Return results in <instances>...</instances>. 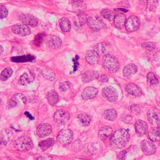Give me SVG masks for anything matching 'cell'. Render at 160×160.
Here are the masks:
<instances>
[{
  "instance_id": "38",
  "label": "cell",
  "mask_w": 160,
  "mask_h": 160,
  "mask_svg": "<svg viewBox=\"0 0 160 160\" xmlns=\"http://www.w3.org/2000/svg\"><path fill=\"white\" fill-rule=\"evenodd\" d=\"M35 58V57L31 55H26L22 56H18L16 58H12V61L14 62H24V61H32Z\"/></svg>"
},
{
  "instance_id": "8",
  "label": "cell",
  "mask_w": 160,
  "mask_h": 160,
  "mask_svg": "<svg viewBox=\"0 0 160 160\" xmlns=\"http://www.w3.org/2000/svg\"><path fill=\"white\" fill-rule=\"evenodd\" d=\"M70 117L69 113L64 109H58L54 114V121L59 125L65 124Z\"/></svg>"
},
{
  "instance_id": "46",
  "label": "cell",
  "mask_w": 160,
  "mask_h": 160,
  "mask_svg": "<svg viewBox=\"0 0 160 160\" xmlns=\"http://www.w3.org/2000/svg\"><path fill=\"white\" fill-rule=\"evenodd\" d=\"M126 153L127 151L126 150H123L121 151L118 155V159H124L126 158Z\"/></svg>"
},
{
  "instance_id": "17",
  "label": "cell",
  "mask_w": 160,
  "mask_h": 160,
  "mask_svg": "<svg viewBox=\"0 0 160 160\" xmlns=\"http://www.w3.org/2000/svg\"><path fill=\"white\" fill-rule=\"evenodd\" d=\"M98 91L96 88L94 87H87L86 88L82 94L81 96L84 100H88L89 99L94 98L98 94Z\"/></svg>"
},
{
  "instance_id": "37",
  "label": "cell",
  "mask_w": 160,
  "mask_h": 160,
  "mask_svg": "<svg viewBox=\"0 0 160 160\" xmlns=\"http://www.w3.org/2000/svg\"><path fill=\"white\" fill-rule=\"evenodd\" d=\"M45 37H46L45 33H43V32L38 33V34L36 35V36L34 38V40H33L34 44L36 46H40L44 41Z\"/></svg>"
},
{
  "instance_id": "23",
  "label": "cell",
  "mask_w": 160,
  "mask_h": 160,
  "mask_svg": "<svg viewBox=\"0 0 160 160\" xmlns=\"http://www.w3.org/2000/svg\"><path fill=\"white\" fill-rule=\"evenodd\" d=\"M126 21V16L123 13H118L115 15L114 18V24L115 26L118 28H122L125 26V23Z\"/></svg>"
},
{
  "instance_id": "44",
  "label": "cell",
  "mask_w": 160,
  "mask_h": 160,
  "mask_svg": "<svg viewBox=\"0 0 160 160\" xmlns=\"http://www.w3.org/2000/svg\"><path fill=\"white\" fill-rule=\"evenodd\" d=\"M0 12H1V18H4L7 16L8 14V11L7 9V8L4 6L1 5L0 6Z\"/></svg>"
},
{
  "instance_id": "14",
  "label": "cell",
  "mask_w": 160,
  "mask_h": 160,
  "mask_svg": "<svg viewBox=\"0 0 160 160\" xmlns=\"http://www.w3.org/2000/svg\"><path fill=\"white\" fill-rule=\"evenodd\" d=\"M20 20L21 22L26 25L31 27H35L37 26L38 21V19L32 14H24L20 16Z\"/></svg>"
},
{
  "instance_id": "2",
  "label": "cell",
  "mask_w": 160,
  "mask_h": 160,
  "mask_svg": "<svg viewBox=\"0 0 160 160\" xmlns=\"http://www.w3.org/2000/svg\"><path fill=\"white\" fill-rule=\"evenodd\" d=\"M102 65L109 72L114 73L119 68V63L118 59L112 54H106L102 58Z\"/></svg>"
},
{
  "instance_id": "35",
  "label": "cell",
  "mask_w": 160,
  "mask_h": 160,
  "mask_svg": "<svg viewBox=\"0 0 160 160\" xmlns=\"http://www.w3.org/2000/svg\"><path fill=\"white\" fill-rule=\"evenodd\" d=\"M147 82L150 86H156L158 84L159 81L154 74L152 72H150L147 75Z\"/></svg>"
},
{
  "instance_id": "21",
  "label": "cell",
  "mask_w": 160,
  "mask_h": 160,
  "mask_svg": "<svg viewBox=\"0 0 160 160\" xmlns=\"http://www.w3.org/2000/svg\"><path fill=\"white\" fill-rule=\"evenodd\" d=\"M12 132L8 129H2L0 134V140L1 144L2 146H6V144L12 139Z\"/></svg>"
},
{
  "instance_id": "19",
  "label": "cell",
  "mask_w": 160,
  "mask_h": 160,
  "mask_svg": "<svg viewBox=\"0 0 160 160\" xmlns=\"http://www.w3.org/2000/svg\"><path fill=\"white\" fill-rule=\"evenodd\" d=\"M99 73L94 70H89L86 71L82 75V81L84 83L89 82L99 78Z\"/></svg>"
},
{
  "instance_id": "45",
  "label": "cell",
  "mask_w": 160,
  "mask_h": 160,
  "mask_svg": "<svg viewBox=\"0 0 160 160\" xmlns=\"http://www.w3.org/2000/svg\"><path fill=\"white\" fill-rule=\"evenodd\" d=\"M121 119L125 123H130L132 121V117L129 114H123L121 116Z\"/></svg>"
},
{
  "instance_id": "5",
  "label": "cell",
  "mask_w": 160,
  "mask_h": 160,
  "mask_svg": "<svg viewBox=\"0 0 160 160\" xmlns=\"http://www.w3.org/2000/svg\"><path fill=\"white\" fill-rule=\"evenodd\" d=\"M27 102L26 97L21 94V93H17L13 95V96L7 102L6 107L9 109L13 108L16 106H23Z\"/></svg>"
},
{
  "instance_id": "28",
  "label": "cell",
  "mask_w": 160,
  "mask_h": 160,
  "mask_svg": "<svg viewBox=\"0 0 160 160\" xmlns=\"http://www.w3.org/2000/svg\"><path fill=\"white\" fill-rule=\"evenodd\" d=\"M104 118L108 121H114L117 118L118 113L114 109H108L103 113Z\"/></svg>"
},
{
  "instance_id": "24",
  "label": "cell",
  "mask_w": 160,
  "mask_h": 160,
  "mask_svg": "<svg viewBox=\"0 0 160 160\" xmlns=\"http://www.w3.org/2000/svg\"><path fill=\"white\" fill-rule=\"evenodd\" d=\"M112 133V129L109 126H104L101 128L98 132L99 138L102 141L106 140Z\"/></svg>"
},
{
  "instance_id": "18",
  "label": "cell",
  "mask_w": 160,
  "mask_h": 160,
  "mask_svg": "<svg viewBox=\"0 0 160 160\" xmlns=\"http://www.w3.org/2000/svg\"><path fill=\"white\" fill-rule=\"evenodd\" d=\"M85 58L89 64H95L99 60V54L94 50H89L86 52Z\"/></svg>"
},
{
  "instance_id": "34",
  "label": "cell",
  "mask_w": 160,
  "mask_h": 160,
  "mask_svg": "<svg viewBox=\"0 0 160 160\" xmlns=\"http://www.w3.org/2000/svg\"><path fill=\"white\" fill-rule=\"evenodd\" d=\"M12 74V70L10 67L5 68L1 73L0 79L2 81H6L8 79H9Z\"/></svg>"
},
{
  "instance_id": "42",
  "label": "cell",
  "mask_w": 160,
  "mask_h": 160,
  "mask_svg": "<svg viewBox=\"0 0 160 160\" xmlns=\"http://www.w3.org/2000/svg\"><path fill=\"white\" fill-rule=\"evenodd\" d=\"M71 86V83L69 81H65L59 84V89L62 91H66Z\"/></svg>"
},
{
  "instance_id": "33",
  "label": "cell",
  "mask_w": 160,
  "mask_h": 160,
  "mask_svg": "<svg viewBox=\"0 0 160 160\" xmlns=\"http://www.w3.org/2000/svg\"><path fill=\"white\" fill-rule=\"evenodd\" d=\"M42 74L44 78L48 80L53 81L56 78L55 72L51 69L45 68L42 71Z\"/></svg>"
},
{
  "instance_id": "43",
  "label": "cell",
  "mask_w": 160,
  "mask_h": 160,
  "mask_svg": "<svg viewBox=\"0 0 160 160\" xmlns=\"http://www.w3.org/2000/svg\"><path fill=\"white\" fill-rule=\"evenodd\" d=\"M129 111L134 114H139L140 113L141 109L140 108L138 105L137 104H132L130 107H129Z\"/></svg>"
},
{
  "instance_id": "49",
  "label": "cell",
  "mask_w": 160,
  "mask_h": 160,
  "mask_svg": "<svg viewBox=\"0 0 160 160\" xmlns=\"http://www.w3.org/2000/svg\"><path fill=\"white\" fill-rule=\"evenodd\" d=\"M1 53L2 54V51H3V48H2V45L1 46Z\"/></svg>"
},
{
  "instance_id": "6",
  "label": "cell",
  "mask_w": 160,
  "mask_h": 160,
  "mask_svg": "<svg viewBox=\"0 0 160 160\" xmlns=\"http://www.w3.org/2000/svg\"><path fill=\"white\" fill-rule=\"evenodd\" d=\"M88 26L94 31H99L106 28L104 22L99 17H88L87 19Z\"/></svg>"
},
{
  "instance_id": "16",
  "label": "cell",
  "mask_w": 160,
  "mask_h": 160,
  "mask_svg": "<svg viewBox=\"0 0 160 160\" xmlns=\"http://www.w3.org/2000/svg\"><path fill=\"white\" fill-rule=\"evenodd\" d=\"M111 49V44L102 42L98 43L95 46L94 50L97 52L99 55H105Z\"/></svg>"
},
{
  "instance_id": "47",
  "label": "cell",
  "mask_w": 160,
  "mask_h": 160,
  "mask_svg": "<svg viewBox=\"0 0 160 160\" xmlns=\"http://www.w3.org/2000/svg\"><path fill=\"white\" fill-rule=\"evenodd\" d=\"M98 80L102 82H108V78L107 77V76L104 75V74H102L100 76H99V78H98Z\"/></svg>"
},
{
  "instance_id": "40",
  "label": "cell",
  "mask_w": 160,
  "mask_h": 160,
  "mask_svg": "<svg viewBox=\"0 0 160 160\" xmlns=\"http://www.w3.org/2000/svg\"><path fill=\"white\" fill-rule=\"evenodd\" d=\"M158 6V0H147V8L150 11L154 10Z\"/></svg>"
},
{
  "instance_id": "4",
  "label": "cell",
  "mask_w": 160,
  "mask_h": 160,
  "mask_svg": "<svg viewBox=\"0 0 160 160\" xmlns=\"http://www.w3.org/2000/svg\"><path fill=\"white\" fill-rule=\"evenodd\" d=\"M73 139V132L69 129H62L58 134L57 141L58 142L62 145H68L71 143Z\"/></svg>"
},
{
  "instance_id": "25",
  "label": "cell",
  "mask_w": 160,
  "mask_h": 160,
  "mask_svg": "<svg viewBox=\"0 0 160 160\" xmlns=\"http://www.w3.org/2000/svg\"><path fill=\"white\" fill-rule=\"evenodd\" d=\"M34 79V76L31 73L25 72L20 77L18 83L21 85H27L31 82H32Z\"/></svg>"
},
{
  "instance_id": "32",
  "label": "cell",
  "mask_w": 160,
  "mask_h": 160,
  "mask_svg": "<svg viewBox=\"0 0 160 160\" xmlns=\"http://www.w3.org/2000/svg\"><path fill=\"white\" fill-rule=\"evenodd\" d=\"M47 99L48 100L49 103L51 105H54L56 104L59 100V96L58 93L55 91H51L48 93L47 95Z\"/></svg>"
},
{
  "instance_id": "1",
  "label": "cell",
  "mask_w": 160,
  "mask_h": 160,
  "mask_svg": "<svg viewBox=\"0 0 160 160\" xmlns=\"http://www.w3.org/2000/svg\"><path fill=\"white\" fill-rule=\"evenodd\" d=\"M129 140V131L125 129H119L112 135L110 139V146L113 149L123 148Z\"/></svg>"
},
{
  "instance_id": "30",
  "label": "cell",
  "mask_w": 160,
  "mask_h": 160,
  "mask_svg": "<svg viewBox=\"0 0 160 160\" xmlns=\"http://www.w3.org/2000/svg\"><path fill=\"white\" fill-rule=\"evenodd\" d=\"M54 143V138H48L44 141H42L39 142V147L42 151H45L47 149L51 147Z\"/></svg>"
},
{
  "instance_id": "3",
  "label": "cell",
  "mask_w": 160,
  "mask_h": 160,
  "mask_svg": "<svg viewBox=\"0 0 160 160\" xmlns=\"http://www.w3.org/2000/svg\"><path fill=\"white\" fill-rule=\"evenodd\" d=\"M32 147V141L28 136L19 137L14 142V148L19 151H27L31 150Z\"/></svg>"
},
{
  "instance_id": "36",
  "label": "cell",
  "mask_w": 160,
  "mask_h": 160,
  "mask_svg": "<svg viewBox=\"0 0 160 160\" xmlns=\"http://www.w3.org/2000/svg\"><path fill=\"white\" fill-rule=\"evenodd\" d=\"M101 15L106 19L109 21L114 20L115 14L114 12L110 9H102L101 12Z\"/></svg>"
},
{
  "instance_id": "11",
  "label": "cell",
  "mask_w": 160,
  "mask_h": 160,
  "mask_svg": "<svg viewBox=\"0 0 160 160\" xmlns=\"http://www.w3.org/2000/svg\"><path fill=\"white\" fill-rule=\"evenodd\" d=\"M153 142L154 141L151 139H144L142 141L141 144V149L145 154L151 155L155 153L156 147Z\"/></svg>"
},
{
  "instance_id": "20",
  "label": "cell",
  "mask_w": 160,
  "mask_h": 160,
  "mask_svg": "<svg viewBox=\"0 0 160 160\" xmlns=\"http://www.w3.org/2000/svg\"><path fill=\"white\" fill-rule=\"evenodd\" d=\"M125 90L128 93L131 94L134 96H140L142 94V91L141 88L136 84L134 83H129L128 84Z\"/></svg>"
},
{
  "instance_id": "9",
  "label": "cell",
  "mask_w": 160,
  "mask_h": 160,
  "mask_svg": "<svg viewBox=\"0 0 160 160\" xmlns=\"http://www.w3.org/2000/svg\"><path fill=\"white\" fill-rule=\"evenodd\" d=\"M147 118L153 126L160 124V110L156 108H151L147 112Z\"/></svg>"
},
{
  "instance_id": "26",
  "label": "cell",
  "mask_w": 160,
  "mask_h": 160,
  "mask_svg": "<svg viewBox=\"0 0 160 160\" xmlns=\"http://www.w3.org/2000/svg\"><path fill=\"white\" fill-rule=\"evenodd\" d=\"M148 138L152 141H160V124L158 125L157 127L152 129L148 132Z\"/></svg>"
},
{
  "instance_id": "48",
  "label": "cell",
  "mask_w": 160,
  "mask_h": 160,
  "mask_svg": "<svg viewBox=\"0 0 160 160\" xmlns=\"http://www.w3.org/2000/svg\"><path fill=\"white\" fill-rule=\"evenodd\" d=\"M48 158H46V157H43V156H39L36 158V159H48Z\"/></svg>"
},
{
  "instance_id": "50",
  "label": "cell",
  "mask_w": 160,
  "mask_h": 160,
  "mask_svg": "<svg viewBox=\"0 0 160 160\" xmlns=\"http://www.w3.org/2000/svg\"><path fill=\"white\" fill-rule=\"evenodd\" d=\"M159 22H160V16H159Z\"/></svg>"
},
{
  "instance_id": "41",
  "label": "cell",
  "mask_w": 160,
  "mask_h": 160,
  "mask_svg": "<svg viewBox=\"0 0 160 160\" xmlns=\"http://www.w3.org/2000/svg\"><path fill=\"white\" fill-rule=\"evenodd\" d=\"M88 18L86 14H80L78 16V25L79 26H82L84 25L86 22H87V19Z\"/></svg>"
},
{
  "instance_id": "15",
  "label": "cell",
  "mask_w": 160,
  "mask_h": 160,
  "mask_svg": "<svg viewBox=\"0 0 160 160\" xmlns=\"http://www.w3.org/2000/svg\"><path fill=\"white\" fill-rule=\"evenodd\" d=\"M134 128L136 134L139 136H142L147 132L148 126L145 121L142 120H138L134 124Z\"/></svg>"
},
{
  "instance_id": "13",
  "label": "cell",
  "mask_w": 160,
  "mask_h": 160,
  "mask_svg": "<svg viewBox=\"0 0 160 160\" xmlns=\"http://www.w3.org/2000/svg\"><path fill=\"white\" fill-rule=\"evenodd\" d=\"M51 126L48 123H43L39 124L36 129V133L38 137L41 138H45L50 134L51 132Z\"/></svg>"
},
{
  "instance_id": "31",
  "label": "cell",
  "mask_w": 160,
  "mask_h": 160,
  "mask_svg": "<svg viewBox=\"0 0 160 160\" xmlns=\"http://www.w3.org/2000/svg\"><path fill=\"white\" fill-rule=\"evenodd\" d=\"M59 26L63 32H68L71 30V24L69 20L66 18H62L59 21Z\"/></svg>"
},
{
  "instance_id": "27",
  "label": "cell",
  "mask_w": 160,
  "mask_h": 160,
  "mask_svg": "<svg viewBox=\"0 0 160 160\" xmlns=\"http://www.w3.org/2000/svg\"><path fill=\"white\" fill-rule=\"evenodd\" d=\"M48 46L53 49H56L59 48L62 45V41L61 39L56 36H52L48 42Z\"/></svg>"
},
{
  "instance_id": "7",
  "label": "cell",
  "mask_w": 160,
  "mask_h": 160,
  "mask_svg": "<svg viewBox=\"0 0 160 160\" xmlns=\"http://www.w3.org/2000/svg\"><path fill=\"white\" fill-rule=\"evenodd\" d=\"M103 96L109 102H114L118 98V92L117 90L111 86H105L102 91Z\"/></svg>"
},
{
  "instance_id": "12",
  "label": "cell",
  "mask_w": 160,
  "mask_h": 160,
  "mask_svg": "<svg viewBox=\"0 0 160 160\" xmlns=\"http://www.w3.org/2000/svg\"><path fill=\"white\" fill-rule=\"evenodd\" d=\"M12 31L16 34L25 36L31 34V29L26 24H16L12 26Z\"/></svg>"
},
{
  "instance_id": "22",
  "label": "cell",
  "mask_w": 160,
  "mask_h": 160,
  "mask_svg": "<svg viewBox=\"0 0 160 160\" xmlns=\"http://www.w3.org/2000/svg\"><path fill=\"white\" fill-rule=\"evenodd\" d=\"M138 71V67L133 63L127 64L123 69V75L127 78H131Z\"/></svg>"
},
{
  "instance_id": "10",
  "label": "cell",
  "mask_w": 160,
  "mask_h": 160,
  "mask_svg": "<svg viewBox=\"0 0 160 160\" xmlns=\"http://www.w3.org/2000/svg\"><path fill=\"white\" fill-rule=\"evenodd\" d=\"M140 26V22L138 17L131 16L129 17L126 21L125 28L129 32H134L138 29Z\"/></svg>"
},
{
  "instance_id": "29",
  "label": "cell",
  "mask_w": 160,
  "mask_h": 160,
  "mask_svg": "<svg viewBox=\"0 0 160 160\" xmlns=\"http://www.w3.org/2000/svg\"><path fill=\"white\" fill-rule=\"evenodd\" d=\"M78 119L79 121V122L81 124V125L84 126H88L91 122L90 116L88 114L84 112L79 114L78 116Z\"/></svg>"
},
{
  "instance_id": "39",
  "label": "cell",
  "mask_w": 160,
  "mask_h": 160,
  "mask_svg": "<svg viewBox=\"0 0 160 160\" xmlns=\"http://www.w3.org/2000/svg\"><path fill=\"white\" fill-rule=\"evenodd\" d=\"M141 46L148 51H152L156 48V44L153 42H144L141 44Z\"/></svg>"
}]
</instances>
